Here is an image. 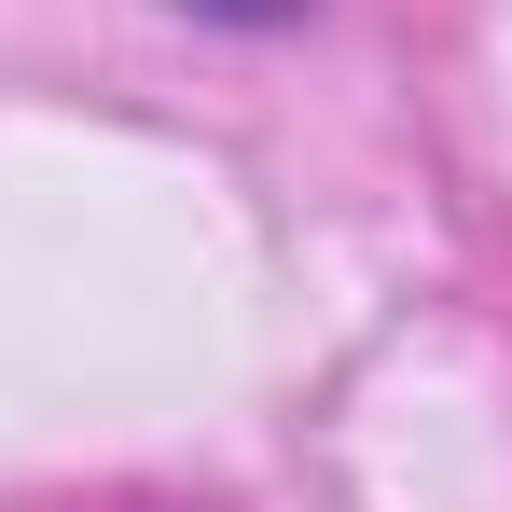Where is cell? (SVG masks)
<instances>
[{"instance_id": "cell-1", "label": "cell", "mask_w": 512, "mask_h": 512, "mask_svg": "<svg viewBox=\"0 0 512 512\" xmlns=\"http://www.w3.org/2000/svg\"><path fill=\"white\" fill-rule=\"evenodd\" d=\"M180 14H208V28H291L305 0H180Z\"/></svg>"}]
</instances>
